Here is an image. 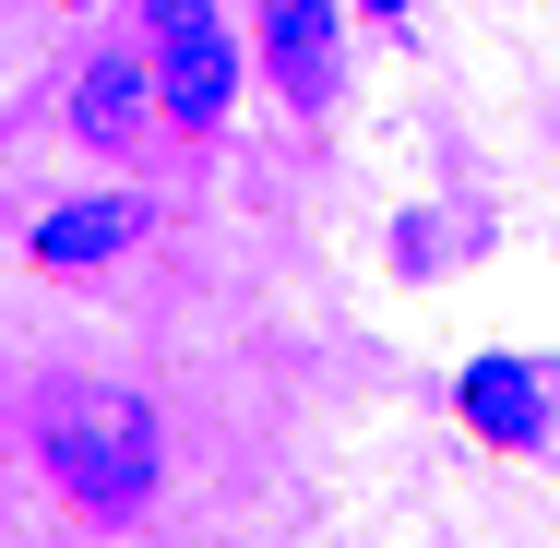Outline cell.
<instances>
[{
  "instance_id": "1",
  "label": "cell",
  "mask_w": 560,
  "mask_h": 548,
  "mask_svg": "<svg viewBox=\"0 0 560 548\" xmlns=\"http://www.w3.org/2000/svg\"><path fill=\"white\" fill-rule=\"evenodd\" d=\"M48 477L84 501V513H143L155 477H167V430L143 394H108V382H72L48 406Z\"/></svg>"
},
{
  "instance_id": "2",
  "label": "cell",
  "mask_w": 560,
  "mask_h": 548,
  "mask_svg": "<svg viewBox=\"0 0 560 548\" xmlns=\"http://www.w3.org/2000/svg\"><path fill=\"white\" fill-rule=\"evenodd\" d=\"M155 96L179 119H226V96H238V36L203 0H155Z\"/></svg>"
},
{
  "instance_id": "3",
  "label": "cell",
  "mask_w": 560,
  "mask_h": 548,
  "mask_svg": "<svg viewBox=\"0 0 560 548\" xmlns=\"http://www.w3.org/2000/svg\"><path fill=\"white\" fill-rule=\"evenodd\" d=\"M262 72L299 108H323L335 96V0H262Z\"/></svg>"
},
{
  "instance_id": "4",
  "label": "cell",
  "mask_w": 560,
  "mask_h": 548,
  "mask_svg": "<svg viewBox=\"0 0 560 548\" xmlns=\"http://www.w3.org/2000/svg\"><path fill=\"white\" fill-rule=\"evenodd\" d=\"M465 418L501 441V453H525V441L549 430V394H537L525 358H477V370H465Z\"/></svg>"
},
{
  "instance_id": "5",
  "label": "cell",
  "mask_w": 560,
  "mask_h": 548,
  "mask_svg": "<svg viewBox=\"0 0 560 548\" xmlns=\"http://www.w3.org/2000/svg\"><path fill=\"white\" fill-rule=\"evenodd\" d=\"M143 203H60V215L36 226V263H48V275H84V263H108V250H131V238H143Z\"/></svg>"
},
{
  "instance_id": "6",
  "label": "cell",
  "mask_w": 560,
  "mask_h": 548,
  "mask_svg": "<svg viewBox=\"0 0 560 548\" xmlns=\"http://www.w3.org/2000/svg\"><path fill=\"white\" fill-rule=\"evenodd\" d=\"M143 96H155V72L108 48V60H84V84H72V131H84V143H131Z\"/></svg>"
},
{
  "instance_id": "7",
  "label": "cell",
  "mask_w": 560,
  "mask_h": 548,
  "mask_svg": "<svg viewBox=\"0 0 560 548\" xmlns=\"http://www.w3.org/2000/svg\"><path fill=\"white\" fill-rule=\"evenodd\" d=\"M370 12H406V0H370Z\"/></svg>"
}]
</instances>
